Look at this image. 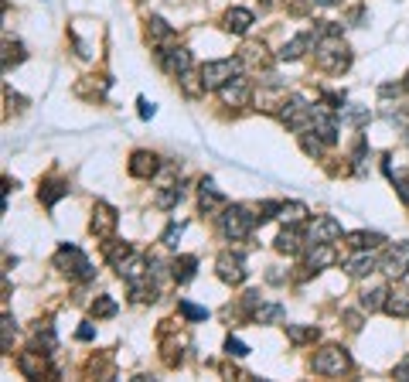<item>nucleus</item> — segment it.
Listing matches in <instances>:
<instances>
[{
  "label": "nucleus",
  "instance_id": "39",
  "mask_svg": "<svg viewBox=\"0 0 409 382\" xmlns=\"http://www.w3.org/2000/svg\"><path fill=\"white\" fill-rule=\"evenodd\" d=\"M92 338H96V328H92V325H82V328H78V341H92Z\"/></svg>",
  "mask_w": 409,
  "mask_h": 382
},
{
  "label": "nucleus",
  "instance_id": "42",
  "mask_svg": "<svg viewBox=\"0 0 409 382\" xmlns=\"http://www.w3.org/2000/svg\"><path fill=\"white\" fill-rule=\"evenodd\" d=\"M314 4H321V7H331L334 0H314Z\"/></svg>",
  "mask_w": 409,
  "mask_h": 382
},
{
  "label": "nucleus",
  "instance_id": "17",
  "mask_svg": "<svg viewBox=\"0 0 409 382\" xmlns=\"http://www.w3.org/2000/svg\"><path fill=\"white\" fill-rule=\"evenodd\" d=\"M334 259H338V253H334L331 243H314V250L307 253V266H304V270H310V273H321L324 266H331Z\"/></svg>",
  "mask_w": 409,
  "mask_h": 382
},
{
  "label": "nucleus",
  "instance_id": "31",
  "mask_svg": "<svg viewBox=\"0 0 409 382\" xmlns=\"http://www.w3.org/2000/svg\"><path fill=\"white\" fill-rule=\"evenodd\" d=\"M130 256H133V250H130L127 243H109V246H106V259H109V263H113L116 270H120V266L127 263Z\"/></svg>",
  "mask_w": 409,
  "mask_h": 382
},
{
  "label": "nucleus",
  "instance_id": "14",
  "mask_svg": "<svg viewBox=\"0 0 409 382\" xmlns=\"http://www.w3.org/2000/svg\"><path fill=\"white\" fill-rule=\"evenodd\" d=\"M160 62H164V69H167L171 76H184V72L191 69L195 58H191V51L188 48H174V45H171V48L160 51Z\"/></svg>",
  "mask_w": 409,
  "mask_h": 382
},
{
  "label": "nucleus",
  "instance_id": "4",
  "mask_svg": "<svg viewBox=\"0 0 409 382\" xmlns=\"http://www.w3.org/2000/svg\"><path fill=\"white\" fill-rule=\"evenodd\" d=\"M55 266H58L62 273L76 277V280H89V277H92V263H89V256L82 253L78 246H69V243L55 253Z\"/></svg>",
  "mask_w": 409,
  "mask_h": 382
},
{
  "label": "nucleus",
  "instance_id": "44",
  "mask_svg": "<svg viewBox=\"0 0 409 382\" xmlns=\"http://www.w3.org/2000/svg\"><path fill=\"white\" fill-rule=\"evenodd\" d=\"M406 144H409V133H406Z\"/></svg>",
  "mask_w": 409,
  "mask_h": 382
},
{
  "label": "nucleus",
  "instance_id": "34",
  "mask_svg": "<svg viewBox=\"0 0 409 382\" xmlns=\"http://www.w3.org/2000/svg\"><path fill=\"white\" fill-rule=\"evenodd\" d=\"M280 215H283V222H300V219L307 215V205L290 202V205H283L280 208Z\"/></svg>",
  "mask_w": 409,
  "mask_h": 382
},
{
  "label": "nucleus",
  "instance_id": "24",
  "mask_svg": "<svg viewBox=\"0 0 409 382\" xmlns=\"http://www.w3.org/2000/svg\"><path fill=\"white\" fill-rule=\"evenodd\" d=\"M385 314H392V318H406L409 314V290H392L389 301H385Z\"/></svg>",
  "mask_w": 409,
  "mask_h": 382
},
{
  "label": "nucleus",
  "instance_id": "28",
  "mask_svg": "<svg viewBox=\"0 0 409 382\" xmlns=\"http://www.w3.org/2000/svg\"><path fill=\"white\" fill-rule=\"evenodd\" d=\"M283 314H286V311H283L280 304H259L253 311V321L256 325H273V321H280Z\"/></svg>",
  "mask_w": 409,
  "mask_h": 382
},
{
  "label": "nucleus",
  "instance_id": "8",
  "mask_svg": "<svg viewBox=\"0 0 409 382\" xmlns=\"http://www.w3.org/2000/svg\"><path fill=\"white\" fill-rule=\"evenodd\" d=\"M215 270H219V280L232 283V287L249 277V270H246V256L242 253H222L219 256V263H215Z\"/></svg>",
  "mask_w": 409,
  "mask_h": 382
},
{
  "label": "nucleus",
  "instance_id": "35",
  "mask_svg": "<svg viewBox=\"0 0 409 382\" xmlns=\"http://www.w3.org/2000/svg\"><path fill=\"white\" fill-rule=\"evenodd\" d=\"M178 311L188 318V321H204V318H208V311H204V307H195L191 301H181Z\"/></svg>",
  "mask_w": 409,
  "mask_h": 382
},
{
  "label": "nucleus",
  "instance_id": "9",
  "mask_svg": "<svg viewBox=\"0 0 409 382\" xmlns=\"http://www.w3.org/2000/svg\"><path fill=\"white\" fill-rule=\"evenodd\" d=\"M307 239H310V236L300 229V222H286V226H283V232L277 236V250H280V253H286V256H297L300 250H304Z\"/></svg>",
  "mask_w": 409,
  "mask_h": 382
},
{
  "label": "nucleus",
  "instance_id": "7",
  "mask_svg": "<svg viewBox=\"0 0 409 382\" xmlns=\"http://www.w3.org/2000/svg\"><path fill=\"white\" fill-rule=\"evenodd\" d=\"M348 352L345 348H338V345H328V348H321L317 355H314V372L317 376H341V372H348Z\"/></svg>",
  "mask_w": 409,
  "mask_h": 382
},
{
  "label": "nucleus",
  "instance_id": "23",
  "mask_svg": "<svg viewBox=\"0 0 409 382\" xmlns=\"http://www.w3.org/2000/svg\"><path fill=\"white\" fill-rule=\"evenodd\" d=\"M195 270H198V259H195V256H178L174 266H171V277L178 283H188L195 277Z\"/></svg>",
  "mask_w": 409,
  "mask_h": 382
},
{
  "label": "nucleus",
  "instance_id": "3",
  "mask_svg": "<svg viewBox=\"0 0 409 382\" xmlns=\"http://www.w3.org/2000/svg\"><path fill=\"white\" fill-rule=\"evenodd\" d=\"M239 69H242V58H212L198 69V76H202L204 89H222L229 79L239 76Z\"/></svg>",
  "mask_w": 409,
  "mask_h": 382
},
{
  "label": "nucleus",
  "instance_id": "25",
  "mask_svg": "<svg viewBox=\"0 0 409 382\" xmlns=\"http://www.w3.org/2000/svg\"><path fill=\"white\" fill-rule=\"evenodd\" d=\"M65 195H69V184H65V181H45L41 191H38V198L48 205V208L58 202V198H65Z\"/></svg>",
  "mask_w": 409,
  "mask_h": 382
},
{
  "label": "nucleus",
  "instance_id": "26",
  "mask_svg": "<svg viewBox=\"0 0 409 382\" xmlns=\"http://www.w3.org/2000/svg\"><path fill=\"white\" fill-rule=\"evenodd\" d=\"M385 301H389V290L385 287H372V290H365L361 294V307L372 314V311H385Z\"/></svg>",
  "mask_w": 409,
  "mask_h": 382
},
{
  "label": "nucleus",
  "instance_id": "11",
  "mask_svg": "<svg viewBox=\"0 0 409 382\" xmlns=\"http://www.w3.org/2000/svg\"><path fill=\"white\" fill-rule=\"evenodd\" d=\"M92 236H99V239H109L113 236V229H116V208L106 202H96V208H92Z\"/></svg>",
  "mask_w": 409,
  "mask_h": 382
},
{
  "label": "nucleus",
  "instance_id": "13",
  "mask_svg": "<svg viewBox=\"0 0 409 382\" xmlns=\"http://www.w3.org/2000/svg\"><path fill=\"white\" fill-rule=\"evenodd\" d=\"M219 96H222L226 106H246V102H249V79H242V76L229 79V82L219 89Z\"/></svg>",
  "mask_w": 409,
  "mask_h": 382
},
{
  "label": "nucleus",
  "instance_id": "32",
  "mask_svg": "<svg viewBox=\"0 0 409 382\" xmlns=\"http://www.w3.org/2000/svg\"><path fill=\"white\" fill-rule=\"evenodd\" d=\"M89 311H92V318H113V314H116V301H113L109 294H102V297H96V301H92V307H89Z\"/></svg>",
  "mask_w": 409,
  "mask_h": 382
},
{
  "label": "nucleus",
  "instance_id": "18",
  "mask_svg": "<svg viewBox=\"0 0 409 382\" xmlns=\"http://www.w3.org/2000/svg\"><path fill=\"white\" fill-rule=\"evenodd\" d=\"M147 38H151V45H157V48H171L174 27L167 25L164 18H151V21H147Z\"/></svg>",
  "mask_w": 409,
  "mask_h": 382
},
{
  "label": "nucleus",
  "instance_id": "12",
  "mask_svg": "<svg viewBox=\"0 0 409 382\" xmlns=\"http://www.w3.org/2000/svg\"><path fill=\"white\" fill-rule=\"evenodd\" d=\"M382 273L389 277H406L409 273V243H396L382 259Z\"/></svg>",
  "mask_w": 409,
  "mask_h": 382
},
{
  "label": "nucleus",
  "instance_id": "41",
  "mask_svg": "<svg viewBox=\"0 0 409 382\" xmlns=\"http://www.w3.org/2000/svg\"><path fill=\"white\" fill-rule=\"evenodd\" d=\"M140 116H144V120H151L153 116V106L147 100H140Z\"/></svg>",
  "mask_w": 409,
  "mask_h": 382
},
{
  "label": "nucleus",
  "instance_id": "15",
  "mask_svg": "<svg viewBox=\"0 0 409 382\" xmlns=\"http://www.w3.org/2000/svg\"><path fill=\"white\" fill-rule=\"evenodd\" d=\"M198 208H202L204 215H212V212H222V208H226V195L215 188V181H212V178L202 181V191H198Z\"/></svg>",
  "mask_w": 409,
  "mask_h": 382
},
{
  "label": "nucleus",
  "instance_id": "21",
  "mask_svg": "<svg viewBox=\"0 0 409 382\" xmlns=\"http://www.w3.org/2000/svg\"><path fill=\"white\" fill-rule=\"evenodd\" d=\"M18 369H21V376H27V379H38L45 372V358H41V352H21L18 355Z\"/></svg>",
  "mask_w": 409,
  "mask_h": 382
},
{
  "label": "nucleus",
  "instance_id": "29",
  "mask_svg": "<svg viewBox=\"0 0 409 382\" xmlns=\"http://www.w3.org/2000/svg\"><path fill=\"white\" fill-rule=\"evenodd\" d=\"M300 147H304L307 157H321L328 144H324V140H321V137H317L314 130H300Z\"/></svg>",
  "mask_w": 409,
  "mask_h": 382
},
{
  "label": "nucleus",
  "instance_id": "5",
  "mask_svg": "<svg viewBox=\"0 0 409 382\" xmlns=\"http://www.w3.org/2000/svg\"><path fill=\"white\" fill-rule=\"evenodd\" d=\"M277 116H280V123H286L290 130H310V106H307L304 96H283L277 102Z\"/></svg>",
  "mask_w": 409,
  "mask_h": 382
},
{
  "label": "nucleus",
  "instance_id": "2",
  "mask_svg": "<svg viewBox=\"0 0 409 382\" xmlns=\"http://www.w3.org/2000/svg\"><path fill=\"white\" fill-rule=\"evenodd\" d=\"M256 226V215L249 208H242V205H226L222 208V215H219V232L229 239V243H239V239H246Z\"/></svg>",
  "mask_w": 409,
  "mask_h": 382
},
{
  "label": "nucleus",
  "instance_id": "16",
  "mask_svg": "<svg viewBox=\"0 0 409 382\" xmlns=\"http://www.w3.org/2000/svg\"><path fill=\"white\" fill-rule=\"evenodd\" d=\"M157 154H151V151H133V157H130V175L133 178H153L157 175Z\"/></svg>",
  "mask_w": 409,
  "mask_h": 382
},
{
  "label": "nucleus",
  "instance_id": "33",
  "mask_svg": "<svg viewBox=\"0 0 409 382\" xmlns=\"http://www.w3.org/2000/svg\"><path fill=\"white\" fill-rule=\"evenodd\" d=\"M286 338H290L293 345H304V341H314V338H317V328H300V325H290V328H286Z\"/></svg>",
  "mask_w": 409,
  "mask_h": 382
},
{
  "label": "nucleus",
  "instance_id": "10",
  "mask_svg": "<svg viewBox=\"0 0 409 382\" xmlns=\"http://www.w3.org/2000/svg\"><path fill=\"white\" fill-rule=\"evenodd\" d=\"M341 222L334 219V215H317L314 222H310V229H307V236H310V243H334V239H341Z\"/></svg>",
  "mask_w": 409,
  "mask_h": 382
},
{
  "label": "nucleus",
  "instance_id": "30",
  "mask_svg": "<svg viewBox=\"0 0 409 382\" xmlns=\"http://www.w3.org/2000/svg\"><path fill=\"white\" fill-rule=\"evenodd\" d=\"M181 198H184V188H181V184H167V188L153 198V205H157V208H174Z\"/></svg>",
  "mask_w": 409,
  "mask_h": 382
},
{
  "label": "nucleus",
  "instance_id": "36",
  "mask_svg": "<svg viewBox=\"0 0 409 382\" xmlns=\"http://www.w3.org/2000/svg\"><path fill=\"white\" fill-rule=\"evenodd\" d=\"M226 352H229L232 358H246V355H249V348H246V345H242L239 338H232V334L226 338Z\"/></svg>",
  "mask_w": 409,
  "mask_h": 382
},
{
  "label": "nucleus",
  "instance_id": "20",
  "mask_svg": "<svg viewBox=\"0 0 409 382\" xmlns=\"http://www.w3.org/2000/svg\"><path fill=\"white\" fill-rule=\"evenodd\" d=\"M375 266H379V259L368 253V250H358V256L345 259V270H348L352 277H368V273H372Z\"/></svg>",
  "mask_w": 409,
  "mask_h": 382
},
{
  "label": "nucleus",
  "instance_id": "1",
  "mask_svg": "<svg viewBox=\"0 0 409 382\" xmlns=\"http://www.w3.org/2000/svg\"><path fill=\"white\" fill-rule=\"evenodd\" d=\"M321 34H324V38H321V41H314V48H317V62H321L328 72H345V69H348V62H352V51H348V45L341 41V31L324 21Z\"/></svg>",
  "mask_w": 409,
  "mask_h": 382
},
{
  "label": "nucleus",
  "instance_id": "37",
  "mask_svg": "<svg viewBox=\"0 0 409 382\" xmlns=\"http://www.w3.org/2000/svg\"><path fill=\"white\" fill-rule=\"evenodd\" d=\"M181 236H184V226H167V232H164V239H160V243H164V246H171V250H174V246H178V239Z\"/></svg>",
  "mask_w": 409,
  "mask_h": 382
},
{
  "label": "nucleus",
  "instance_id": "27",
  "mask_svg": "<svg viewBox=\"0 0 409 382\" xmlns=\"http://www.w3.org/2000/svg\"><path fill=\"white\" fill-rule=\"evenodd\" d=\"M379 243H385V236H379V232H352L348 236V246H355V250H375Z\"/></svg>",
  "mask_w": 409,
  "mask_h": 382
},
{
  "label": "nucleus",
  "instance_id": "40",
  "mask_svg": "<svg viewBox=\"0 0 409 382\" xmlns=\"http://www.w3.org/2000/svg\"><path fill=\"white\" fill-rule=\"evenodd\" d=\"M396 379H409V358H406V362H399V365H396Z\"/></svg>",
  "mask_w": 409,
  "mask_h": 382
},
{
  "label": "nucleus",
  "instance_id": "38",
  "mask_svg": "<svg viewBox=\"0 0 409 382\" xmlns=\"http://www.w3.org/2000/svg\"><path fill=\"white\" fill-rule=\"evenodd\" d=\"M280 208H283V205H277V202H263V205H259V212H263V215H259V222H266V219H273V215H277Z\"/></svg>",
  "mask_w": 409,
  "mask_h": 382
},
{
  "label": "nucleus",
  "instance_id": "6",
  "mask_svg": "<svg viewBox=\"0 0 409 382\" xmlns=\"http://www.w3.org/2000/svg\"><path fill=\"white\" fill-rule=\"evenodd\" d=\"M338 109L334 106H324V102H317V106H310V130L324 140V144H334L338 140V116H334Z\"/></svg>",
  "mask_w": 409,
  "mask_h": 382
},
{
  "label": "nucleus",
  "instance_id": "22",
  "mask_svg": "<svg viewBox=\"0 0 409 382\" xmlns=\"http://www.w3.org/2000/svg\"><path fill=\"white\" fill-rule=\"evenodd\" d=\"M310 41H317V38H314V34H297V38H290L277 55H280L283 62H293V58H300V55H304V48H310Z\"/></svg>",
  "mask_w": 409,
  "mask_h": 382
},
{
  "label": "nucleus",
  "instance_id": "43",
  "mask_svg": "<svg viewBox=\"0 0 409 382\" xmlns=\"http://www.w3.org/2000/svg\"><path fill=\"white\" fill-rule=\"evenodd\" d=\"M406 89H409V76H406Z\"/></svg>",
  "mask_w": 409,
  "mask_h": 382
},
{
  "label": "nucleus",
  "instance_id": "19",
  "mask_svg": "<svg viewBox=\"0 0 409 382\" xmlns=\"http://www.w3.org/2000/svg\"><path fill=\"white\" fill-rule=\"evenodd\" d=\"M253 27V11H246V7H229L226 11V31L229 34H246Z\"/></svg>",
  "mask_w": 409,
  "mask_h": 382
}]
</instances>
